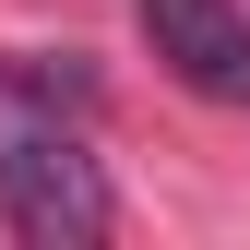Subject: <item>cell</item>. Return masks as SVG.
<instances>
[{
	"instance_id": "7a4b0ae2",
	"label": "cell",
	"mask_w": 250,
	"mask_h": 250,
	"mask_svg": "<svg viewBox=\"0 0 250 250\" xmlns=\"http://www.w3.org/2000/svg\"><path fill=\"white\" fill-rule=\"evenodd\" d=\"M131 12H143V48L167 60V83L250 107V12L238 0H131Z\"/></svg>"
},
{
	"instance_id": "6da1fadb",
	"label": "cell",
	"mask_w": 250,
	"mask_h": 250,
	"mask_svg": "<svg viewBox=\"0 0 250 250\" xmlns=\"http://www.w3.org/2000/svg\"><path fill=\"white\" fill-rule=\"evenodd\" d=\"M0 227L36 250H96L119 227L107 167L83 155V131L60 107H0Z\"/></svg>"
}]
</instances>
